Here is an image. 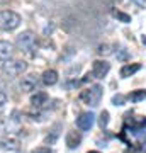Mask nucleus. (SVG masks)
I'll use <instances>...</instances> for the list:
<instances>
[{
  "label": "nucleus",
  "instance_id": "17",
  "mask_svg": "<svg viewBox=\"0 0 146 153\" xmlns=\"http://www.w3.org/2000/svg\"><path fill=\"white\" fill-rule=\"evenodd\" d=\"M56 129H58V126H56L53 131H51V134H48V136H46V140H44V143H46V145H54V141L58 140V134H60V133L56 131Z\"/></svg>",
  "mask_w": 146,
  "mask_h": 153
},
{
  "label": "nucleus",
  "instance_id": "7",
  "mask_svg": "<svg viewBox=\"0 0 146 153\" xmlns=\"http://www.w3.org/2000/svg\"><path fill=\"white\" fill-rule=\"evenodd\" d=\"M93 123H95V116L92 112H83L76 117V128L82 129V131H88V129H92Z\"/></svg>",
  "mask_w": 146,
  "mask_h": 153
},
{
  "label": "nucleus",
  "instance_id": "23",
  "mask_svg": "<svg viewBox=\"0 0 146 153\" xmlns=\"http://www.w3.org/2000/svg\"><path fill=\"white\" fill-rule=\"evenodd\" d=\"M5 2H9V0H0V4H5Z\"/></svg>",
  "mask_w": 146,
  "mask_h": 153
},
{
  "label": "nucleus",
  "instance_id": "4",
  "mask_svg": "<svg viewBox=\"0 0 146 153\" xmlns=\"http://www.w3.org/2000/svg\"><path fill=\"white\" fill-rule=\"evenodd\" d=\"M102 92L104 88L100 85H93V87L87 88V90H82L80 94V100L85 102L87 105H92V107H97L100 99H102Z\"/></svg>",
  "mask_w": 146,
  "mask_h": 153
},
{
  "label": "nucleus",
  "instance_id": "15",
  "mask_svg": "<svg viewBox=\"0 0 146 153\" xmlns=\"http://www.w3.org/2000/svg\"><path fill=\"white\" fill-rule=\"evenodd\" d=\"M112 16L117 19L119 22H124V24H129L131 22V16L126 14V12H121V10H112Z\"/></svg>",
  "mask_w": 146,
  "mask_h": 153
},
{
  "label": "nucleus",
  "instance_id": "13",
  "mask_svg": "<svg viewBox=\"0 0 146 153\" xmlns=\"http://www.w3.org/2000/svg\"><path fill=\"white\" fill-rule=\"evenodd\" d=\"M141 70V65L139 63H129V65H124L122 68H121V76H124V78H127V76L134 75L136 71Z\"/></svg>",
  "mask_w": 146,
  "mask_h": 153
},
{
  "label": "nucleus",
  "instance_id": "11",
  "mask_svg": "<svg viewBox=\"0 0 146 153\" xmlns=\"http://www.w3.org/2000/svg\"><path fill=\"white\" fill-rule=\"evenodd\" d=\"M46 102H48V94L46 92H36L33 97H31V104H33V107H36V109L43 107Z\"/></svg>",
  "mask_w": 146,
  "mask_h": 153
},
{
  "label": "nucleus",
  "instance_id": "1",
  "mask_svg": "<svg viewBox=\"0 0 146 153\" xmlns=\"http://www.w3.org/2000/svg\"><path fill=\"white\" fill-rule=\"evenodd\" d=\"M17 46L22 53L26 55H34V51L38 48V39H36V34L33 31H24L17 36Z\"/></svg>",
  "mask_w": 146,
  "mask_h": 153
},
{
  "label": "nucleus",
  "instance_id": "19",
  "mask_svg": "<svg viewBox=\"0 0 146 153\" xmlns=\"http://www.w3.org/2000/svg\"><path fill=\"white\" fill-rule=\"evenodd\" d=\"M99 55H109L110 53V49H109V46L107 44H102V46H99Z\"/></svg>",
  "mask_w": 146,
  "mask_h": 153
},
{
  "label": "nucleus",
  "instance_id": "12",
  "mask_svg": "<svg viewBox=\"0 0 146 153\" xmlns=\"http://www.w3.org/2000/svg\"><path fill=\"white\" fill-rule=\"evenodd\" d=\"M41 82L44 85H54V83L58 82V71L56 70H46L41 76Z\"/></svg>",
  "mask_w": 146,
  "mask_h": 153
},
{
  "label": "nucleus",
  "instance_id": "20",
  "mask_svg": "<svg viewBox=\"0 0 146 153\" xmlns=\"http://www.w3.org/2000/svg\"><path fill=\"white\" fill-rule=\"evenodd\" d=\"M33 153H53V152H51V148H48V146H41V148L33 150Z\"/></svg>",
  "mask_w": 146,
  "mask_h": 153
},
{
  "label": "nucleus",
  "instance_id": "3",
  "mask_svg": "<svg viewBox=\"0 0 146 153\" xmlns=\"http://www.w3.org/2000/svg\"><path fill=\"white\" fill-rule=\"evenodd\" d=\"M21 16L14 10H0V29L2 31H14L21 26Z\"/></svg>",
  "mask_w": 146,
  "mask_h": 153
},
{
  "label": "nucleus",
  "instance_id": "14",
  "mask_svg": "<svg viewBox=\"0 0 146 153\" xmlns=\"http://www.w3.org/2000/svg\"><path fill=\"white\" fill-rule=\"evenodd\" d=\"M127 99H129L131 102H139V100H145L146 99V90H134V92H131L129 95H127Z\"/></svg>",
  "mask_w": 146,
  "mask_h": 153
},
{
  "label": "nucleus",
  "instance_id": "24",
  "mask_svg": "<svg viewBox=\"0 0 146 153\" xmlns=\"http://www.w3.org/2000/svg\"><path fill=\"white\" fill-rule=\"evenodd\" d=\"M143 43H145V44H146V36H143Z\"/></svg>",
  "mask_w": 146,
  "mask_h": 153
},
{
  "label": "nucleus",
  "instance_id": "5",
  "mask_svg": "<svg viewBox=\"0 0 146 153\" xmlns=\"http://www.w3.org/2000/svg\"><path fill=\"white\" fill-rule=\"evenodd\" d=\"M0 150H4V152H16V150H19V138L14 136V134L0 136Z\"/></svg>",
  "mask_w": 146,
  "mask_h": 153
},
{
  "label": "nucleus",
  "instance_id": "10",
  "mask_svg": "<svg viewBox=\"0 0 146 153\" xmlns=\"http://www.w3.org/2000/svg\"><path fill=\"white\" fill-rule=\"evenodd\" d=\"M12 53H14V44L9 41H0V60H10Z\"/></svg>",
  "mask_w": 146,
  "mask_h": 153
},
{
  "label": "nucleus",
  "instance_id": "22",
  "mask_svg": "<svg viewBox=\"0 0 146 153\" xmlns=\"http://www.w3.org/2000/svg\"><path fill=\"white\" fill-rule=\"evenodd\" d=\"M134 2H136V4H139V5H145V4H146V0H134Z\"/></svg>",
  "mask_w": 146,
  "mask_h": 153
},
{
  "label": "nucleus",
  "instance_id": "21",
  "mask_svg": "<svg viewBox=\"0 0 146 153\" xmlns=\"http://www.w3.org/2000/svg\"><path fill=\"white\" fill-rule=\"evenodd\" d=\"M139 152V146H133V148H127L124 153H138Z\"/></svg>",
  "mask_w": 146,
  "mask_h": 153
},
{
  "label": "nucleus",
  "instance_id": "25",
  "mask_svg": "<svg viewBox=\"0 0 146 153\" xmlns=\"http://www.w3.org/2000/svg\"><path fill=\"white\" fill-rule=\"evenodd\" d=\"M88 153H99V152H88Z\"/></svg>",
  "mask_w": 146,
  "mask_h": 153
},
{
  "label": "nucleus",
  "instance_id": "8",
  "mask_svg": "<svg viewBox=\"0 0 146 153\" xmlns=\"http://www.w3.org/2000/svg\"><path fill=\"white\" fill-rule=\"evenodd\" d=\"M109 70H110V65H109L107 61L97 60V61H93V65H92V76H95V78H104L109 73Z\"/></svg>",
  "mask_w": 146,
  "mask_h": 153
},
{
  "label": "nucleus",
  "instance_id": "2",
  "mask_svg": "<svg viewBox=\"0 0 146 153\" xmlns=\"http://www.w3.org/2000/svg\"><path fill=\"white\" fill-rule=\"evenodd\" d=\"M27 70V63L22 60H5L2 65V73L7 78H16Z\"/></svg>",
  "mask_w": 146,
  "mask_h": 153
},
{
  "label": "nucleus",
  "instance_id": "9",
  "mask_svg": "<svg viewBox=\"0 0 146 153\" xmlns=\"http://www.w3.org/2000/svg\"><path fill=\"white\" fill-rule=\"evenodd\" d=\"M82 143V134L78 131H68L66 133V145L70 150H75V148L80 146Z\"/></svg>",
  "mask_w": 146,
  "mask_h": 153
},
{
  "label": "nucleus",
  "instance_id": "16",
  "mask_svg": "<svg viewBox=\"0 0 146 153\" xmlns=\"http://www.w3.org/2000/svg\"><path fill=\"white\" fill-rule=\"evenodd\" d=\"M109 124V112L107 111H102L100 112V117H99V126L102 128V129H105Z\"/></svg>",
  "mask_w": 146,
  "mask_h": 153
},
{
  "label": "nucleus",
  "instance_id": "18",
  "mask_svg": "<svg viewBox=\"0 0 146 153\" xmlns=\"http://www.w3.org/2000/svg\"><path fill=\"white\" fill-rule=\"evenodd\" d=\"M126 102V97L124 95H121V94H117V95H114L112 97V104L114 105H122Z\"/></svg>",
  "mask_w": 146,
  "mask_h": 153
},
{
  "label": "nucleus",
  "instance_id": "6",
  "mask_svg": "<svg viewBox=\"0 0 146 153\" xmlns=\"http://www.w3.org/2000/svg\"><path fill=\"white\" fill-rule=\"evenodd\" d=\"M39 85V76L38 75H26L22 76L21 83H19V88H21L22 92H33V90H36Z\"/></svg>",
  "mask_w": 146,
  "mask_h": 153
}]
</instances>
